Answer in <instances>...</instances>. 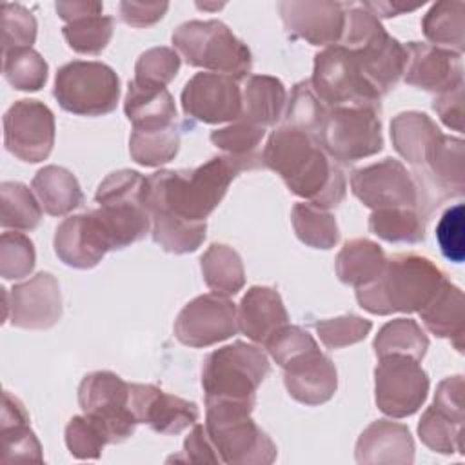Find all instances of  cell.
<instances>
[{"label":"cell","mask_w":465,"mask_h":465,"mask_svg":"<svg viewBox=\"0 0 465 465\" xmlns=\"http://www.w3.org/2000/svg\"><path fill=\"white\" fill-rule=\"evenodd\" d=\"M263 167L260 162L214 156L194 169H162L145 178L143 203L153 213H169L189 222H205L220 205L231 182L242 171Z\"/></svg>","instance_id":"cell-1"},{"label":"cell","mask_w":465,"mask_h":465,"mask_svg":"<svg viewBox=\"0 0 465 465\" xmlns=\"http://www.w3.org/2000/svg\"><path fill=\"white\" fill-rule=\"evenodd\" d=\"M262 160L263 167L274 171L292 194L318 207L332 209L345 198V174L314 134L282 125L271 133Z\"/></svg>","instance_id":"cell-2"},{"label":"cell","mask_w":465,"mask_h":465,"mask_svg":"<svg viewBox=\"0 0 465 465\" xmlns=\"http://www.w3.org/2000/svg\"><path fill=\"white\" fill-rule=\"evenodd\" d=\"M445 280V272L427 256L400 252L387 258L376 282L356 289V300L363 311L378 316L420 312Z\"/></svg>","instance_id":"cell-3"},{"label":"cell","mask_w":465,"mask_h":465,"mask_svg":"<svg viewBox=\"0 0 465 465\" xmlns=\"http://www.w3.org/2000/svg\"><path fill=\"white\" fill-rule=\"evenodd\" d=\"M254 405L238 401H205V430L220 456L229 465H269L278 449L271 436L251 418Z\"/></svg>","instance_id":"cell-4"},{"label":"cell","mask_w":465,"mask_h":465,"mask_svg":"<svg viewBox=\"0 0 465 465\" xmlns=\"http://www.w3.org/2000/svg\"><path fill=\"white\" fill-rule=\"evenodd\" d=\"M174 51L191 65L225 74L236 82L249 76L252 56L249 47L220 20H191L180 24L173 36Z\"/></svg>","instance_id":"cell-5"},{"label":"cell","mask_w":465,"mask_h":465,"mask_svg":"<svg viewBox=\"0 0 465 465\" xmlns=\"http://www.w3.org/2000/svg\"><path fill=\"white\" fill-rule=\"evenodd\" d=\"M271 372L267 354L251 343L234 341L207 354L202 365L205 401H238L256 407V391Z\"/></svg>","instance_id":"cell-6"},{"label":"cell","mask_w":465,"mask_h":465,"mask_svg":"<svg viewBox=\"0 0 465 465\" xmlns=\"http://www.w3.org/2000/svg\"><path fill=\"white\" fill-rule=\"evenodd\" d=\"M53 94L67 113L104 116L118 105L120 78L104 62L73 60L56 71Z\"/></svg>","instance_id":"cell-7"},{"label":"cell","mask_w":465,"mask_h":465,"mask_svg":"<svg viewBox=\"0 0 465 465\" xmlns=\"http://www.w3.org/2000/svg\"><path fill=\"white\" fill-rule=\"evenodd\" d=\"M309 82L314 94L327 109L365 105L381 111V94L363 76L354 51L340 44L314 54Z\"/></svg>","instance_id":"cell-8"},{"label":"cell","mask_w":465,"mask_h":465,"mask_svg":"<svg viewBox=\"0 0 465 465\" xmlns=\"http://www.w3.org/2000/svg\"><path fill=\"white\" fill-rule=\"evenodd\" d=\"M378 109L365 105H341L327 109L318 133L322 149L340 163L378 154L383 149V134Z\"/></svg>","instance_id":"cell-9"},{"label":"cell","mask_w":465,"mask_h":465,"mask_svg":"<svg viewBox=\"0 0 465 465\" xmlns=\"http://www.w3.org/2000/svg\"><path fill=\"white\" fill-rule=\"evenodd\" d=\"M78 405L109 443H122L134 434L138 420L131 409V383L118 374L111 371L85 374L78 387Z\"/></svg>","instance_id":"cell-10"},{"label":"cell","mask_w":465,"mask_h":465,"mask_svg":"<svg viewBox=\"0 0 465 465\" xmlns=\"http://www.w3.org/2000/svg\"><path fill=\"white\" fill-rule=\"evenodd\" d=\"M429 376L420 361L401 354L380 358L374 369V400L391 418H407L418 412L429 394Z\"/></svg>","instance_id":"cell-11"},{"label":"cell","mask_w":465,"mask_h":465,"mask_svg":"<svg viewBox=\"0 0 465 465\" xmlns=\"http://www.w3.org/2000/svg\"><path fill=\"white\" fill-rule=\"evenodd\" d=\"M351 189L352 194L372 211L396 207L420 211L418 185L405 165L394 158H383L381 162L352 171Z\"/></svg>","instance_id":"cell-12"},{"label":"cell","mask_w":465,"mask_h":465,"mask_svg":"<svg viewBox=\"0 0 465 465\" xmlns=\"http://www.w3.org/2000/svg\"><path fill=\"white\" fill-rule=\"evenodd\" d=\"M4 145L22 162L45 160L54 145V114L40 100H18L4 114Z\"/></svg>","instance_id":"cell-13"},{"label":"cell","mask_w":465,"mask_h":465,"mask_svg":"<svg viewBox=\"0 0 465 465\" xmlns=\"http://www.w3.org/2000/svg\"><path fill=\"white\" fill-rule=\"evenodd\" d=\"M236 305L229 296L207 292L191 300L174 320V336L194 349L216 345L238 332Z\"/></svg>","instance_id":"cell-14"},{"label":"cell","mask_w":465,"mask_h":465,"mask_svg":"<svg viewBox=\"0 0 465 465\" xmlns=\"http://www.w3.org/2000/svg\"><path fill=\"white\" fill-rule=\"evenodd\" d=\"M180 100L183 114L202 124L234 122L242 114V89L225 74L196 73L183 85Z\"/></svg>","instance_id":"cell-15"},{"label":"cell","mask_w":465,"mask_h":465,"mask_svg":"<svg viewBox=\"0 0 465 465\" xmlns=\"http://www.w3.org/2000/svg\"><path fill=\"white\" fill-rule=\"evenodd\" d=\"M4 291V289H2ZM5 298V320L13 327L44 331L62 318V294L58 280L51 272H38L24 283H16Z\"/></svg>","instance_id":"cell-16"},{"label":"cell","mask_w":465,"mask_h":465,"mask_svg":"<svg viewBox=\"0 0 465 465\" xmlns=\"http://www.w3.org/2000/svg\"><path fill=\"white\" fill-rule=\"evenodd\" d=\"M285 31L311 45H338L345 27V2L285 0L278 4Z\"/></svg>","instance_id":"cell-17"},{"label":"cell","mask_w":465,"mask_h":465,"mask_svg":"<svg viewBox=\"0 0 465 465\" xmlns=\"http://www.w3.org/2000/svg\"><path fill=\"white\" fill-rule=\"evenodd\" d=\"M131 409L138 423H147L158 434H180L200 418L194 401L151 383H131Z\"/></svg>","instance_id":"cell-18"},{"label":"cell","mask_w":465,"mask_h":465,"mask_svg":"<svg viewBox=\"0 0 465 465\" xmlns=\"http://www.w3.org/2000/svg\"><path fill=\"white\" fill-rule=\"evenodd\" d=\"M405 51V84L436 94L452 91L463 84V62L460 53L423 42H409Z\"/></svg>","instance_id":"cell-19"},{"label":"cell","mask_w":465,"mask_h":465,"mask_svg":"<svg viewBox=\"0 0 465 465\" xmlns=\"http://www.w3.org/2000/svg\"><path fill=\"white\" fill-rule=\"evenodd\" d=\"M283 383L292 400L314 407L329 401L338 389V372L327 354L314 347L283 367Z\"/></svg>","instance_id":"cell-20"},{"label":"cell","mask_w":465,"mask_h":465,"mask_svg":"<svg viewBox=\"0 0 465 465\" xmlns=\"http://www.w3.org/2000/svg\"><path fill=\"white\" fill-rule=\"evenodd\" d=\"M53 245L56 256L74 269H91L111 251L93 211L65 218L56 227Z\"/></svg>","instance_id":"cell-21"},{"label":"cell","mask_w":465,"mask_h":465,"mask_svg":"<svg viewBox=\"0 0 465 465\" xmlns=\"http://www.w3.org/2000/svg\"><path fill=\"white\" fill-rule=\"evenodd\" d=\"M356 461L411 465L414 461V440L409 427L391 420L372 421L356 441Z\"/></svg>","instance_id":"cell-22"},{"label":"cell","mask_w":465,"mask_h":465,"mask_svg":"<svg viewBox=\"0 0 465 465\" xmlns=\"http://www.w3.org/2000/svg\"><path fill=\"white\" fill-rule=\"evenodd\" d=\"M238 331L256 343H265L278 329L289 323V314L280 292L272 287H251L236 311Z\"/></svg>","instance_id":"cell-23"},{"label":"cell","mask_w":465,"mask_h":465,"mask_svg":"<svg viewBox=\"0 0 465 465\" xmlns=\"http://www.w3.org/2000/svg\"><path fill=\"white\" fill-rule=\"evenodd\" d=\"M351 51H354L363 76L381 94V98L394 89L403 76L407 64L405 45L392 38L387 31L372 38L363 47Z\"/></svg>","instance_id":"cell-24"},{"label":"cell","mask_w":465,"mask_h":465,"mask_svg":"<svg viewBox=\"0 0 465 465\" xmlns=\"http://www.w3.org/2000/svg\"><path fill=\"white\" fill-rule=\"evenodd\" d=\"M124 111L133 124V131H153L176 124L174 100L167 87L162 85L131 80L124 100Z\"/></svg>","instance_id":"cell-25"},{"label":"cell","mask_w":465,"mask_h":465,"mask_svg":"<svg viewBox=\"0 0 465 465\" xmlns=\"http://www.w3.org/2000/svg\"><path fill=\"white\" fill-rule=\"evenodd\" d=\"M441 134L432 118L420 111L400 113L391 122L392 147L414 169H421L427 163Z\"/></svg>","instance_id":"cell-26"},{"label":"cell","mask_w":465,"mask_h":465,"mask_svg":"<svg viewBox=\"0 0 465 465\" xmlns=\"http://www.w3.org/2000/svg\"><path fill=\"white\" fill-rule=\"evenodd\" d=\"M2 463L15 461H44L42 447L36 434L29 427V414L24 403L9 391L4 392L2 418Z\"/></svg>","instance_id":"cell-27"},{"label":"cell","mask_w":465,"mask_h":465,"mask_svg":"<svg viewBox=\"0 0 465 465\" xmlns=\"http://www.w3.org/2000/svg\"><path fill=\"white\" fill-rule=\"evenodd\" d=\"M285 105L287 91L282 80L269 74H251L242 91L240 118L267 129L283 118Z\"/></svg>","instance_id":"cell-28"},{"label":"cell","mask_w":465,"mask_h":465,"mask_svg":"<svg viewBox=\"0 0 465 465\" xmlns=\"http://www.w3.org/2000/svg\"><path fill=\"white\" fill-rule=\"evenodd\" d=\"M420 318L429 332L450 340L458 352L463 351V292L460 287L445 280L420 311Z\"/></svg>","instance_id":"cell-29"},{"label":"cell","mask_w":465,"mask_h":465,"mask_svg":"<svg viewBox=\"0 0 465 465\" xmlns=\"http://www.w3.org/2000/svg\"><path fill=\"white\" fill-rule=\"evenodd\" d=\"M31 189L42 209L51 216H65L84 203V193L76 176L60 165L42 167L35 174Z\"/></svg>","instance_id":"cell-30"},{"label":"cell","mask_w":465,"mask_h":465,"mask_svg":"<svg viewBox=\"0 0 465 465\" xmlns=\"http://www.w3.org/2000/svg\"><path fill=\"white\" fill-rule=\"evenodd\" d=\"M387 263L385 251L372 240L354 238L345 242L336 256V276L341 283L363 287L380 278Z\"/></svg>","instance_id":"cell-31"},{"label":"cell","mask_w":465,"mask_h":465,"mask_svg":"<svg viewBox=\"0 0 465 465\" xmlns=\"http://www.w3.org/2000/svg\"><path fill=\"white\" fill-rule=\"evenodd\" d=\"M200 269L205 285L222 296H234L245 285V271L240 254L225 245L213 243L200 258Z\"/></svg>","instance_id":"cell-32"},{"label":"cell","mask_w":465,"mask_h":465,"mask_svg":"<svg viewBox=\"0 0 465 465\" xmlns=\"http://www.w3.org/2000/svg\"><path fill=\"white\" fill-rule=\"evenodd\" d=\"M465 4L456 2H436L421 18V29L430 45L463 53L465 47Z\"/></svg>","instance_id":"cell-33"},{"label":"cell","mask_w":465,"mask_h":465,"mask_svg":"<svg viewBox=\"0 0 465 465\" xmlns=\"http://www.w3.org/2000/svg\"><path fill=\"white\" fill-rule=\"evenodd\" d=\"M463 421L465 416L452 414L432 403L418 423V436L434 452L463 454Z\"/></svg>","instance_id":"cell-34"},{"label":"cell","mask_w":465,"mask_h":465,"mask_svg":"<svg viewBox=\"0 0 465 465\" xmlns=\"http://www.w3.org/2000/svg\"><path fill=\"white\" fill-rule=\"evenodd\" d=\"M372 349L378 358L401 354L421 361L429 349V338L416 320L396 318L378 331Z\"/></svg>","instance_id":"cell-35"},{"label":"cell","mask_w":465,"mask_h":465,"mask_svg":"<svg viewBox=\"0 0 465 465\" xmlns=\"http://www.w3.org/2000/svg\"><path fill=\"white\" fill-rule=\"evenodd\" d=\"M425 220L418 209H376L369 216V231L389 243H420L425 240Z\"/></svg>","instance_id":"cell-36"},{"label":"cell","mask_w":465,"mask_h":465,"mask_svg":"<svg viewBox=\"0 0 465 465\" xmlns=\"http://www.w3.org/2000/svg\"><path fill=\"white\" fill-rule=\"evenodd\" d=\"M151 222V234L154 243H158L167 252H194L205 240V222H189L169 213H153Z\"/></svg>","instance_id":"cell-37"},{"label":"cell","mask_w":465,"mask_h":465,"mask_svg":"<svg viewBox=\"0 0 465 465\" xmlns=\"http://www.w3.org/2000/svg\"><path fill=\"white\" fill-rule=\"evenodd\" d=\"M292 229L302 243L312 249H332L340 240L336 218L329 209L311 202H298L291 213Z\"/></svg>","instance_id":"cell-38"},{"label":"cell","mask_w":465,"mask_h":465,"mask_svg":"<svg viewBox=\"0 0 465 465\" xmlns=\"http://www.w3.org/2000/svg\"><path fill=\"white\" fill-rule=\"evenodd\" d=\"M0 209V223L4 229L33 231L42 220V205L38 198L20 182H2Z\"/></svg>","instance_id":"cell-39"},{"label":"cell","mask_w":465,"mask_h":465,"mask_svg":"<svg viewBox=\"0 0 465 465\" xmlns=\"http://www.w3.org/2000/svg\"><path fill=\"white\" fill-rule=\"evenodd\" d=\"M180 149V127L178 124L153 129L133 131L129 136V154L143 167H160L174 160Z\"/></svg>","instance_id":"cell-40"},{"label":"cell","mask_w":465,"mask_h":465,"mask_svg":"<svg viewBox=\"0 0 465 465\" xmlns=\"http://www.w3.org/2000/svg\"><path fill=\"white\" fill-rule=\"evenodd\" d=\"M47 62L33 47L4 53V76L18 91H40L47 82Z\"/></svg>","instance_id":"cell-41"},{"label":"cell","mask_w":465,"mask_h":465,"mask_svg":"<svg viewBox=\"0 0 465 465\" xmlns=\"http://www.w3.org/2000/svg\"><path fill=\"white\" fill-rule=\"evenodd\" d=\"M67 45L80 54H100L113 36V18L104 15H87L62 27Z\"/></svg>","instance_id":"cell-42"},{"label":"cell","mask_w":465,"mask_h":465,"mask_svg":"<svg viewBox=\"0 0 465 465\" xmlns=\"http://www.w3.org/2000/svg\"><path fill=\"white\" fill-rule=\"evenodd\" d=\"M325 114H327V107L314 94L311 82L302 80L292 87L291 98L283 113V125L318 136L323 125Z\"/></svg>","instance_id":"cell-43"},{"label":"cell","mask_w":465,"mask_h":465,"mask_svg":"<svg viewBox=\"0 0 465 465\" xmlns=\"http://www.w3.org/2000/svg\"><path fill=\"white\" fill-rule=\"evenodd\" d=\"M263 136H265V127H260L238 118L231 122V125L213 131L209 138L213 145H216L227 156L263 163L262 154L258 153V145L262 143Z\"/></svg>","instance_id":"cell-44"},{"label":"cell","mask_w":465,"mask_h":465,"mask_svg":"<svg viewBox=\"0 0 465 465\" xmlns=\"http://www.w3.org/2000/svg\"><path fill=\"white\" fill-rule=\"evenodd\" d=\"M33 242L22 232H4L0 238V274L4 280H20L35 269Z\"/></svg>","instance_id":"cell-45"},{"label":"cell","mask_w":465,"mask_h":465,"mask_svg":"<svg viewBox=\"0 0 465 465\" xmlns=\"http://www.w3.org/2000/svg\"><path fill=\"white\" fill-rule=\"evenodd\" d=\"M314 329L327 349H343L354 345L367 338L372 329V322L358 314H343L329 320H320L314 323Z\"/></svg>","instance_id":"cell-46"},{"label":"cell","mask_w":465,"mask_h":465,"mask_svg":"<svg viewBox=\"0 0 465 465\" xmlns=\"http://www.w3.org/2000/svg\"><path fill=\"white\" fill-rule=\"evenodd\" d=\"M180 54L171 47H153L140 54L134 65V78L140 84L165 87L180 71Z\"/></svg>","instance_id":"cell-47"},{"label":"cell","mask_w":465,"mask_h":465,"mask_svg":"<svg viewBox=\"0 0 465 465\" xmlns=\"http://www.w3.org/2000/svg\"><path fill=\"white\" fill-rule=\"evenodd\" d=\"M36 40V20L22 4H2V51L31 47Z\"/></svg>","instance_id":"cell-48"},{"label":"cell","mask_w":465,"mask_h":465,"mask_svg":"<svg viewBox=\"0 0 465 465\" xmlns=\"http://www.w3.org/2000/svg\"><path fill=\"white\" fill-rule=\"evenodd\" d=\"M65 445L71 456L78 460H98L109 441L87 416H73L65 427Z\"/></svg>","instance_id":"cell-49"},{"label":"cell","mask_w":465,"mask_h":465,"mask_svg":"<svg viewBox=\"0 0 465 465\" xmlns=\"http://www.w3.org/2000/svg\"><path fill=\"white\" fill-rule=\"evenodd\" d=\"M267 352L271 354V358L283 367L285 363H289L292 358L303 354L305 351H311L314 347H318L316 340L303 331L298 325H283L282 329H278L265 343Z\"/></svg>","instance_id":"cell-50"},{"label":"cell","mask_w":465,"mask_h":465,"mask_svg":"<svg viewBox=\"0 0 465 465\" xmlns=\"http://www.w3.org/2000/svg\"><path fill=\"white\" fill-rule=\"evenodd\" d=\"M463 218V203H456L441 214L436 225V240L440 251L452 263H461L465 258Z\"/></svg>","instance_id":"cell-51"},{"label":"cell","mask_w":465,"mask_h":465,"mask_svg":"<svg viewBox=\"0 0 465 465\" xmlns=\"http://www.w3.org/2000/svg\"><path fill=\"white\" fill-rule=\"evenodd\" d=\"M167 2H129L124 0L118 5L120 18L133 27H149L163 18L167 13Z\"/></svg>","instance_id":"cell-52"},{"label":"cell","mask_w":465,"mask_h":465,"mask_svg":"<svg viewBox=\"0 0 465 465\" xmlns=\"http://www.w3.org/2000/svg\"><path fill=\"white\" fill-rule=\"evenodd\" d=\"M193 463H222L220 456L205 430V425H193V430L183 441V458Z\"/></svg>","instance_id":"cell-53"},{"label":"cell","mask_w":465,"mask_h":465,"mask_svg":"<svg viewBox=\"0 0 465 465\" xmlns=\"http://www.w3.org/2000/svg\"><path fill=\"white\" fill-rule=\"evenodd\" d=\"M432 107L449 129L463 133V84L452 91L438 94Z\"/></svg>","instance_id":"cell-54"},{"label":"cell","mask_w":465,"mask_h":465,"mask_svg":"<svg viewBox=\"0 0 465 465\" xmlns=\"http://www.w3.org/2000/svg\"><path fill=\"white\" fill-rule=\"evenodd\" d=\"M54 9L58 16L69 24L76 18L87 16V15H102L104 5L100 2H89V0H73V2H56Z\"/></svg>","instance_id":"cell-55"},{"label":"cell","mask_w":465,"mask_h":465,"mask_svg":"<svg viewBox=\"0 0 465 465\" xmlns=\"http://www.w3.org/2000/svg\"><path fill=\"white\" fill-rule=\"evenodd\" d=\"M361 5L365 9H369L376 18H392L403 13H411L416 11L420 7V4H403V2H391V0H378V2H361Z\"/></svg>","instance_id":"cell-56"}]
</instances>
